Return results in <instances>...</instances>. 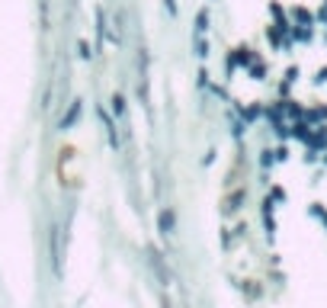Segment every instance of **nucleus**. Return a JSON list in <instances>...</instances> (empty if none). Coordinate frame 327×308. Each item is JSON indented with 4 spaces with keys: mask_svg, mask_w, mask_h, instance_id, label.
I'll return each instance as SVG.
<instances>
[{
    "mask_svg": "<svg viewBox=\"0 0 327 308\" xmlns=\"http://www.w3.org/2000/svg\"><path fill=\"white\" fill-rule=\"evenodd\" d=\"M93 45L87 42V39H77V58H80V61H93Z\"/></svg>",
    "mask_w": 327,
    "mask_h": 308,
    "instance_id": "nucleus-16",
    "label": "nucleus"
},
{
    "mask_svg": "<svg viewBox=\"0 0 327 308\" xmlns=\"http://www.w3.org/2000/svg\"><path fill=\"white\" fill-rule=\"evenodd\" d=\"M324 225H327V215H324Z\"/></svg>",
    "mask_w": 327,
    "mask_h": 308,
    "instance_id": "nucleus-32",
    "label": "nucleus"
},
{
    "mask_svg": "<svg viewBox=\"0 0 327 308\" xmlns=\"http://www.w3.org/2000/svg\"><path fill=\"white\" fill-rule=\"evenodd\" d=\"M308 212H311L314 218H324V215H327V209H324L321 203H311V209H308Z\"/></svg>",
    "mask_w": 327,
    "mask_h": 308,
    "instance_id": "nucleus-25",
    "label": "nucleus"
},
{
    "mask_svg": "<svg viewBox=\"0 0 327 308\" xmlns=\"http://www.w3.org/2000/svg\"><path fill=\"white\" fill-rule=\"evenodd\" d=\"M209 7H202L199 13H196V29H192V35H202V32H209Z\"/></svg>",
    "mask_w": 327,
    "mask_h": 308,
    "instance_id": "nucleus-14",
    "label": "nucleus"
},
{
    "mask_svg": "<svg viewBox=\"0 0 327 308\" xmlns=\"http://www.w3.org/2000/svg\"><path fill=\"white\" fill-rule=\"evenodd\" d=\"M270 199H273V203H286L289 196H286V189H282V186H270Z\"/></svg>",
    "mask_w": 327,
    "mask_h": 308,
    "instance_id": "nucleus-22",
    "label": "nucleus"
},
{
    "mask_svg": "<svg viewBox=\"0 0 327 308\" xmlns=\"http://www.w3.org/2000/svg\"><path fill=\"white\" fill-rule=\"evenodd\" d=\"M106 32H109V16H106V10H103V7H96V45H93V52H103Z\"/></svg>",
    "mask_w": 327,
    "mask_h": 308,
    "instance_id": "nucleus-5",
    "label": "nucleus"
},
{
    "mask_svg": "<svg viewBox=\"0 0 327 308\" xmlns=\"http://www.w3.org/2000/svg\"><path fill=\"white\" fill-rule=\"evenodd\" d=\"M80 116H83V100L77 97V100H71L68 113L61 116V122H58V128H61V132H71V125H74V122H80Z\"/></svg>",
    "mask_w": 327,
    "mask_h": 308,
    "instance_id": "nucleus-4",
    "label": "nucleus"
},
{
    "mask_svg": "<svg viewBox=\"0 0 327 308\" xmlns=\"http://www.w3.org/2000/svg\"><path fill=\"white\" fill-rule=\"evenodd\" d=\"M138 97L148 106V49H138Z\"/></svg>",
    "mask_w": 327,
    "mask_h": 308,
    "instance_id": "nucleus-3",
    "label": "nucleus"
},
{
    "mask_svg": "<svg viewBox=\"0 0 327 308\" xmlns=\"http://www.w3.org/2000/svg\"><path fill=\"white\" fill-rule=\"evenodd\" d=\"M231 132H234V138L241 141V138H244V132H247V122H241V119H234V128H231Z\"/></svg>",
    "mask_w": 327,
    "mask_h": 308,
    "instance_id": "nucleus-23",
    "label": "nucleus"
},
{
    "mask_svg": "<svg viewBox=\"0 0 327 308\" xmlns=\"http://www.w3.org/2000/svg\"><path fill=\"white\" fill-rule=\"evenodd\" d=\"M109 103H113V106H109V113H113V116H119V119H122V116H125V97H122V93H116V97L109 100Z\"/></svg>",
    "mask_w": 327,
    "mask_h": 308,
    "instance_id": "nucleus-19",
    "label": "nucleus"
},
{
    "mask_svg": "<svg viewBox=\"0 0 327 308\" xmlns=\"http://www.w3.org/2000/svg\"><path fill=\"white\" fill-rule=\"evenodd\" d=\"M247 71H250V77H253V80H266V71H270V68H266L263 58H257V61H253Z\"/></svg>",
    "mask_w": 327,
    "mask_h": 308,
    "instance_id": "nucleus-17",
    "label": "nucleus"
},
{
    "mask_svg": "<svg viewBox=\"0 0 327 308\" xmlns=\"http://www.w3.org/2000/svg\"><path fill=\"white\" fill-rule=\"evenodd\" d=\"M305 148H311V151L327 148V128H324V125H318V132H311V141H308Z\"/></svg>",
    "mask_w": 327,
    "mask_h": 308,
    "instance_id": "nucleus-10",
    "label": "nucleus"
},
{
    "mask_svg": "<svg viewBox=\"0 0 327 308\" xmlns=\"http://www.w3.org/2000/svg\"><path fill=\"white\" fill-rule=\"evenodd\" d=\"M292 16L298 19V26H311V19H314V16L308 13V10H305V7H295V10H292Z\"/></svg>",
    "mask_w": 327,
    "mask_h": 308,
    "instance_id": "nucleus-21",
    "label": "nucleus"
},
{
    "mask_svg": "<svg viewBox=\"0 0 327 308\" xmlns=\"http://www.w3.org/2000/svg\"><path fill=\"white\" fill-rule=\"evenodd\" d=\"M286 80H289V84H295V80H298V68H289L286 71Z\"/></svg>",
    "mask_w": 327,
    "mask_h": 308,
    "instance_id": "nucleus-29",
    "label": "nucleus"
},
{
    "mask_svg": "<svg viewBox=\"0 0 327 308\" xmlns=\"http://www.w3.org/2000/svg\"><path fill=\"white\" fill-rule=\"evenodd\" d=\"M151 267L157 270V279H161V286H170V273H167V267H164V257L151 251Z\"/></svg>",
    "mask_w": 327,
    "mask_h": 308,
    "instance_id": "nucleus-9",
    "label": "nucleus"
},
{
    "mask_svg": "<svg viewBox=\"0 0 327 308\" xmlns=\"http://www.w3.org/2000/svg\"><path fill=\"white\" fill-rule=\"evenodd\" d=\"M244 199H247V189H244V186H237L234 193L225 199V215H237L241 206H244Z\"/></svg>",
    "mask_w": 327,
    "mask_h": 308,
    "instance_id": "nucleus-6",
    "label": "nucleus"
},
{
    "mask_svg": "<svg viewBox=\"0 0 327 308\" xmlns=\"http://www.w3.org/2000/svg\"><path fill=\"white\" fill-rule=\"evenodd\" d=\"M289 135H292V138H298V141H305V145H308V141H311V125H308L305 119H298V122H292V125H289Z\"/></svg>",
    "mask_w": 327,
    "mask_h": 308,
    "instance_id": "nucleus-8",
    "label": "nucleus"
},
{
    "mask_svg": "<svg viewBox=\"0 0 327 308\" xmlns=\"http://www.w3.org/2000/svg\"><path fill=\"white\" fill-rule=\"evenodd\" d=\"M324 10H327V0H324Z\"/></svg>",
    "mask_w": 327,
    "mask_h": 308,
    "instance_id": "nucleus-31",
    "label": "nucleus"
},
{
    "mask_svg": "<svg viewBox=\"0 0 327 308\" xmlns=\"http://www.w3.org/2000/svg\"><path fill=\"white\" fill-rule=\"evenodd\" d=\"M48 7H52V0H39V29H42V32L52 29V16H48Z\"/></svg>",
    "mask_w": 327,
    "mask_h": 308,
    "instance_id": "nucleus-13",
    "label": "nucleus"
},
{
    "mask_svg": "<svg viewBox=\"0 0 327 308\" xmlns=\"http://www.w3.org/2000/svg\"><path fill=\"white\" fill-rule=\"evenodd\" d=\"M96 119L103 122V132H106V141H109V148L119 151V128H116V116L109 113V106H96Z\"/></svg>",
    "mask_w": 327,
    "mask_h": 308,
    "instance_id": "nucleus-1",
    "label": "nucleus"
},
{
    "mask_svg": "<svg viewBox=\"0 0 327 308\" xmlns=\"http://www.w3.org/2000/svg\"><path fill=\"white\" fill-rule=\"evenodd\" d=\"M314 84H327V64L318 71V77H314Z\"/></svg>",
    "mask_w": 327,
    "mask_h": 308,
    "instance_id": "nucleus-30",
    "label": "nucleus"
},
{
    "mask_svg": "<svg viewBox=\"0 0 327 308\" xmlns=\"http://www.w3.org/2000/svg\"><path fill=\"white\" fill-rule=\"evenodd\" d=\"M327 119V106H314V109H308L305 113V122L311 125V122H324Z\"/></svg>",
    "mask_w": 327,
    "mask_h": 308,
    "instance_id": "nucleus-18",
    "label": "nucleus"
},
{
    "mask_svg": "<svg viewBox=\"0 0 327 308\" xmlns=\"http://www.w3.org/2000/svg\"><path fill=\"white\" fill-rule=\"evenodd\" d=\"M279 103H282V113L289 116V119H295V122H298V119H305V109H301L295 100H279Z\"/></svg>",
    "mask_w": 327,
    "mask_h": 308,
    "instance_id": "nucleus-11",
    "label": "nucleus"
},
{
    "mask_svg": "<svg viewBox=\"0 0 327 308\" xmlns=\"http://www.w3.org/2000/svg\"><path fill=\"white\" fill-rule=\"evenodd\" d=\"M157 231H161V238H173V231H177V212L170 206H164L161 212H157Z\"/></svg>",
    "mask_w": 327,
    "mask_h": 308,
    "instance_id": "nucleus-2",
    "label": "nucleus"
},
{
    "mask_svg": "<svg viewBox=\"0 0 327 308\" xmlns=\"http://www.w3.org/2000/svg\"><path fill=\"white\" fill-rule=\"evenodd\" d=\"M234 109H237V113H244V122H247V125H250V122H257L260 116H263V106H260V103L247 106V109H241V103H234Z\"/></svg>",
    "mask_w": 327,
    "mask_h": 308,
    "instance_id": "nucleus-12",
    "label": "nucleus"
},
{
    "mask_svg": "<svg viewBox=\"0 0 327 308\" xmlns=\"http://www.w3.org/2000/svg\"><path fill=\"white\" fill-rule=\"evenodd\" d=\"M192 55L196 58H209V39H205V35H192Z\"/></svg>",
    "mask_w": 327,
    "mask_h": 308,
    "instance_id": "nucleus-15",
    "label": "nucleus"
},
{
    "mask_svg": "<svg viewBox=\"0 0 327 308\" xmlns=\"http://www.w3.org/2000/svg\"><path fill=\"white\" fill-rule=\"evenodd\" d=\"M273 209H276V203L270 196L263 199V225H266V238H273L276 234V218H273Z\"/></svg>",
    "mask_w": 327,
    "mask_h": 308,
    "instance_id": "nucleus-7",
    "label": "nucleus"
},
{
    "mask_svg": "<svg viewBox=\"0 0 327 308\" xmlns=\"http://www.w3.org/2000/svg\"><path fill=\"white\" fill-rule=\"evenodd\" d=\"M311 26H292V39H298V42H311Z\"/></svg>",
    "mask_w": 327,
    "mask_h": 308,
    "instance_id": "nucleus-20",
    "label": "nucleus"
},
{
    "mask_svg": "<svg viewBox=\"0 0 327 308\" xmlns=\"http://www.w3.org/2000/svg\"><path fill=\"white\" fill-rule=\"evenodd\" d=\"M212 164H215V148L205 151V158H202V167H212Z\"/></svg>",
    "mask_w": 327,
    "mask_h": 308,
    "instance_id": "nucleus-28",
    "label": "nucleus"
},
{
    "mask_svg": "<svg viewBox=\"0 0 327 308\" xmlns=\"http://www.w3.org/2000/svg\"><path fill=\"white\" fill-rule=\"evenodd\" d=\"M324 164H327V158H324Z\"/></svg>",
    "mask_w": 327,
    "mask_h": 308,
    "instance_id": "nucleus-33",
    "label": "nucleus"
},
{
    "mask_svg": "<svg viewBox=\"0 0 327 308\" xmlns=\"http://www.w3.org/2000/svg\"><path fill=\"white\" fill-rule=\"evenodd\" d=\"M270 164H273V151L266 148V151H260V167H270Z\"/></svg>",
    "mask_w": 327,
    "mask_h": 308,
    "instance_id": "nucleus-26",
    "label": "nucleus"
},
{
    "mask_svg": "<svg viewBox=\"0 0 327 308\" xmlns=\"http://www.w3.org/2000/svg\"><path fill=\"white\" fill-rule=\"evenodd\" d=\"M164 10H167V16H177V0H164Z\"/></svg>",
    "mask_w": 327,
    "mask_h": 308,
    "instance_id": "nucleus-27",
    "label": "nucleus"
},
{
    "mask_svg": "<svg viewBox=\"0 0 327 308\" xmlns=\"http://www.w3.org/2000/svg\"><path fill=\"white\" fill-rule=\"evenodd\" d=\"M273 161H279V164H282V161H289V148H286V145H279V148L273 151Z\"/></svg>",
    "mask_w": 327,
    "mask_h": 308,
    "instance_id": "nucleus-24",
    "label": "nucleus"
}]
</instances>
